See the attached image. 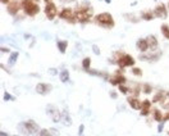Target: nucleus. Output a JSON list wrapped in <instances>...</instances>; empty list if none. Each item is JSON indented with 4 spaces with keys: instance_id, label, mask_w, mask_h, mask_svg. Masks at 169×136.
<instances>
[{
    "instance_id": "obj_1",
    "label": "nucleus",
    "mask_w": 169,
    "mask_h": 136,
    "mask_svg": "<svg viewBox=\"0 0 169 136\" xmlns=\"http://www.w3.org/2000/svg\"><path fill=\"white\" fill-rule=\"evenodd\" d=\"M75 12H76L77 21L81 23H87L94 16V9L87 3H83V4H81V5H78L75 9Z\"/></svg>"
},
{
    "instance_id": "obj_2",
    "label": "nucleus",
    "mask_w": 169,
    "mask_h": 136,
    "mask_svg": "<svg viewBox=\"0 0 169 136\" xmlns=\"http://www.w3.org/2000/svg\"><path fill=\"white\" fill-rule=\"evenodd\" d=\"M94 19H95V23L103 28H113L115 24L110 13H100V14L95 16Z\"/></svg>"
},
{
    "instance_id": "obj_3",
    "label": "nucleus",
    "mask_w": 169,
    "mask_h": 136,
    "mask_svg": "<svg viewBox=\"0 0 169 136\" xmlns=\"http://www.w3.org/2000/svg\"><path fill=\"white\" fill-rule=\"evenodd\" d=\"M114 63H117L120 68H125V67H133L135 66V59H133L132 55L125 54L122 52H118L114 57Z\"/></svg>"
},
{
    "instance_id": "obj_4",
    "label": "nucleus",
    "mask_w": 169,
    "mask_h": 136,
    "mask_svg": "<svg viewBox=\"0 0 169 136\" xmlns=\"http://www.w3.org/2000/svg\"><path fill=\"white\" fill-rule=\"evenodd\" d=\"M21 4H22L24 13L30 17H35L36 14H38V12H40V5H38L35 0H22Z\"/></svg>"
},
{
    "instance_id": "obj_5",
    "label": "nucleus",
    "mask_w": 169,
    "mask_h": 136,
    "mask_svg": "<svg viewBox=\"0 0 169 136\" xmlns=\"http://www.w3.org/2000/svg\"><path fill=\"white\" fill-rule=\"evenodd\" d=\"M59 17L63 21H67L68 23H76L77 22V17H76V12L72 8H63L59 13Z\"/></svg>"
},
{
    "instance_id": "obj_6",
    "label": "nucleus",
    "mask_w": 169,
    "mask_h": 136,
    "mask_svg": "<svg viewBox=\"0 0 169 136\" xmlns=\"http://www.w3.org/2000/svg\"><path fill=\"white\" fill-rule=\"evenodd\" d=\"M46 113L54 122H59L60 120H62V112H59L58 108L54 107V105H47L46 107Z\"/></svg>"
},
{
    "instance_id": "obj_7",
    "label": "nucleus",
    "mask_w": 169,
    "mask_h": 136,
    "mask_svg": "<svg viewBox=\"0 0 169 136\" xmlns=\"http://www.w3.org/2000/svg\"><path fill=\"white\" fill-rule=\"evenodd\" d=\"M44 12H45V16L47 17V19L50 21H53L56 17V14H58V9H56V5L54 3H46Z\"/></svg>"
},
{
    "instance_id": "obj_8",
    "label": "nucleus",
    "mask_w": 169,
    "mask_h": 136,
    "mask_svg": "<svg viewBox=\"0 0 169 136\" xmlns=\"http://www.w3.org/2000/svg\"><path fill=\"white\" fill-rule=\"evenodd\" d=\"M109 82L111 85H122V84H125L127 82V78H125V76L122 73V69H118L115 71L114 76H111Z\"/></svg>"
},
{
    "instance_id": "obj_9",
    "label": "nucleus",
    "mask_w": 169,
    "mask_h": 136,
    "mask_svg": "<svg viewBox=\"0 0 169 136\" xmlns=\"http://www.w3.org/2000/svg\"><path fill=\"white\" fill-rule=\"evenodd\" d=\"M153 13H154V17H156V18H167L168 10H167L165 4H163V3L159 4V5L153 10Z\"/></svg>"
},
{
    "instance_id": "obj_10",
    "label": "nucleus",
    "mask_w": 169,
    "mask_h": 136,
    "mask_svg": "<svg viewBox=\"0 0 169 136\" xmlns=\"http://www.w3.org/2000/svg\"><path fill=\"white\" fill-rule=\"evenodd\" d=\"M21 7H22V4H21L19 0H12V1L7 5V10H8V13H9V14L15 16L19 12Z\"/></svg>"
},
{
    "instance_id": "obj_11",
    "label": "nucleus",
    "mask_w": 169,
    "mask_h": 136,
    "mask_svg": "<svg viewBox=\"0 0 169 136\" xmlns=\"http://www.w3.org/2000/svg\"><path fill=\"white\" fill-rule=\"evenodd\" d=\"M24 127H26V130L28 131V134L30 135H36L40 132V127H38V125L35 121L32 120H28L27 122H24Z\"/></svg>"
},
{
    "instance_id": "obj_12",
    "label": "nucleus",
    "mask_w": 169,
    "mask_h": 136,
    "mask_svg": "<svg viewBox=\"0 0 169 136\" xmlns=\"http://www.w3.org/2000/svg\"><path fill=\"white\" fill-rule=\"evenodd\" d=\"M51 89H53V86L49 84H45V82H40L36 85V92L40 95H46L49 94V92L51 91Z\"/></svg>"
},
{
    "instance_id": "obj_13",
    "label": "nucleus",
    "mask_w": 169,
    "mask_h": 136,
    "mask_svg": "<svg viewBox=\"0 0 169 136\" xmlns=\"http://www.w3.org/2000/svg\"><path fill=\"white\" fill-rule=\"evenodd\" d=\"M128 104H129V107L133 108V109H141L142 108V101L138 100V98L135 96V95H132V96H128Z\"/></svg>"
},
{
    "instance_id": "obj_14",
    "label": "nucleus",
    "mask_w": 169,
    "mask_h": 136,
    "mask_svg": "<svg viewBox=\"0 0 169 136\" xmlns=\"http://www.w3.org/2000/svg\"><path fill=\"white\" fill-rule=\"evenodd\" d=\"M137 49L140 50L141 53H146L149 50V42H147V39H138L137 41Z\"/></svg>"
},
{
    "instance_id": "obj_15",
    "label": "nucleus",
    "mask_w": 169,
    "mask_h": 136,
    "mask_svg": "<svg viewBox=\"0 0 169 136\" xmlns=\"http://www.w3.org/2000/svg\"><path fill=\"white\" fill-rule=\"evenodd\" d=\"M146 39H147V42H149V50L158 49L159 44H158V39H156V37L153 36V35H150V36H147Z\"/></svg>"
},
{
    "instance_id": "obj_16",
    "label": "nucleus",
    "mask_w": 169,
    "mask_h": 136,
    "mask_svg": "<svg viewBox=\"0 0 169 136\" xmlns=\"http://www.w3.org/2000/svg\"><path fill=\"white\" fill-rule=\"evenodd\" d=\"M150 108H151V101H150V100H145V101H142L141 116H147V114L150 113Z\"/></svg>"
},
{
    "instance_id": "obj_17",
    "label": "nucleus",
    "mask_w": 169,
    "mask_h": 136,
    "mask_svg": "<svg viewBox=\"0 0 169 136\" xmlns=\"http://www.w3.org/2000/svg\"><path fill=\"white\" fill-rule=\"evenodd\" d=\"M129 92H132L135 96H138V94L141 92V85L140 84H132L129 86Z\"/></svg>"
},
{
    "instance_id": "obj_18",
    "label": "nucleus",
    "mask_w": 169,
    "mask_h": 136,
    "mask_svg": "<svg viewBox=\"0 0 169 136\" xmlns=\"http://www.w3.org/2000/svg\"><path fill=\"white\" fill-rule=\"evenodd\" d=\"M62 120H63V123L66 126H71L72 125V120H71V117H69V113L67 112V110L62 112Z\"/></svg>"
},
{
    "instance_id": "obj_19",
    "label": "nucleus",
    "mask_w": 169,
    "mask_h": 136,
    "mask_svg": "<svg viewBox=\"0 0 169 136\" xmlns=\"http://www.w3.org/2000/svg\"><path fill=\"white\" fill-rule=\"evenodd\" d=\"M160 104H162L163 108L169 109V91L168 92H164V96H163V99L160 100Z\"/></svg>"
},
{
    "instance_id": "obj_20",
    "label": "nucleus",
    "mask_w": 169,
    "mask_h": 136,
    "mask_svg": "<svg viewBox=\"0 0 169 136\" xmlns=\"http://www.w3.org/2000/svg\"><path fill=\"white\" fill-rule=\"evenodd\" d=\"M58 49H59V52L60 53H66L67 52V48H68V41H66V40H59L58 41Z\"/></svg>"
},
{
    "instance_id": "obj_21",
    "label": "nucleus",
    "mask_w": 169,
    "mask_h": 136,
    "mask_svg": "<svg viewBox=\"0 0 169 136\" xmlns=\"http://www.w3.org/2000/svg\"><path fill=\"white\" fill-rule=\"evenodd\" d=\"M153 117H154V120L155 121H158V122H162L163 121V113L160 112V109H158V108H155V109H153Z\"/></svg>"
},
{
    "instance_id": "obj_22",
    "label": "nucleus",
    "mask_w": 169,
    "mask_h": 136,
    "mask_svg": "<svg viewBox=\"0 0 169 136\" xmlns=\"http://www.w3.org/2000/svg\"><path fill=\"white\" fill-rule=\"evenodd\" d=\"M141 18L145 19V21H151L154 18V13L151 10H145L141 13Z\"/></svg>"
},
{
    "instance_id": "obj_23",
    "label": "nucleus",
    "mask_w": 169,
    "mask_h": 136,
    "mask_svg": "<svg viewBox=\"0 0 169 136\" xmlns=\"http://www.w3.org/2000/svg\"><path fill=\"white\" fill-rule=\"evenodd\" d=\"M59 77H60V81L62 82H68L69 81V72L67 69H64L60 72V75H59Z\"/></svg>"
},
{
    "instance_id": "obj_24",
    "label": "nucleus",
    "mask_w": 169,
    "mask_h": 136,
    "mask_svg": "<svg viewBox=\"0 0 169 136\" xmlns=\"http://www.w3.org/2000/svg\"><path fill=\"white\" fill-rule=\"evenodd\" d=\"M160 30H162V33H163V36L165 37L167 40H169V26L165 23H163L162 24V27H160Z\"/></svg>"
},
{
    "instance_id": "obj_25",
    "label": "nucleus",
    "mask_w": 169,
    "mask_h": 136,
    "mask_svg": "<svg viewBox=\"0 0 169 136\" xmlns=\"http://www.w3.org/2000/svg\"><path fill=\"white\" fill-rule=\"evenodd\" d=\"M163 96H164V91H162V90L158 91L153 98V103H160V100L163 99Z\"/></svg>"
},
{
    "instance_id": "obj_26",
    "label": "nucleus",
    "mask_w": 169,
    "mask_h": 136,
    "mask_svg": "<svg viewBox=\"0 0 169 136\" xmlns=\"http://www.w3.org/2000/svg\"><path fill=\"white\" fill-rule=\"evenodd\" d=\"M90 64H91V59L90 58H85L83 61H82V67H83L85 71L90 72Z\"/></svg>"
},
{
    "instance_id": "obj_27",
    "label": "nucleus",
    "mask_w": 169,
    "mask_h": 136,
    "mask_svg": "<svg viewBox=\"0 0 169 136\" xmlns=\"http://www.w3.org/2000/svg\"><path fill=\"white\" fill-rule=\"evenodd\" d=\"M141 90L144 94H150V92L153 91V87H151L149 84H144V85H141Z\"/></svg>"
},
{
    "instance_id": "obj_28",
    "label": "nucleus",
    "mask_w": 169,
    "mask_h": 136,
    "mask_svg": "<svg viewBox=\"0 0 169 136\" xmlns=\"http://www.w3.org/2000/svg\"><path fill=\"white\" fill-rule=\"evenodd\" d=\"M18 131L22 135H24V136H30V134H28V131L26 130V127H24V123H22V125H18Z\"/></svg>"
},
{
    "instance_id": "obj_29",
    "label": "nucleus",
    "mask_w": 169,
    "mask_h": 136,
    "mask_svg": "<svg viewBox=\"0 0 169 136\" xmlns=\"http://www.w3.org/2000/svg\"><path fill=\"white\" fill-rule=\"evenodd\" d=\"M38 136H53V132L47 129H42V130H40V132H38Z\"/></svg>"
},
{
    "instance_id": "obj_30",
    "label": "nucleus",
    "mask_w": 169,
    "mask_h": 136,
    "mask_svg": "<svg viewBox=\"0 0 169 136\" xmlns=\"http://www.w3.org/2000/svg\"><path fill=\"white\" fill-rule=\"evenodd\" d=\"M119 91L122 92V94H128V92H129V87L125 86L124 84H122V85H119Z\"/></svg>"
},
{
    "instance_id": "obj_31",
    "label": "nucleus",
    "mask_w": 169,
    "mask_h": 136,
    "mask_svg": "<svg viewBox=\"0 0 169 136\" xmlns=\"http://www.w3.org/2000/svg\"><path fill=\"white\" fill-rule=\"evenodd\" d=\"M17 58H18V53H17V52H14V53H13L12 55H10V58H9V64H14V63H15V61H17Z\"/></svg>"
},
{
    "instance_id": "obj_32",
    "label": "nucleus",
    "mask_w": 169,
    "mask_h": 136,
    "mask_svg": "<svg viewBox=\"0 0 169 136\" xmlns=\"http://www.w3.org/2000/svg\"><path fill=\"white\" fill-rule=\"evenodd\" d=\"M132 73L135 75V76H138V77H141V76H142V71L140 69V68H137V67H133V68H132Z\"/></svg>"
},
{
    "instance_id": "obj_33",
    "label": "nucleus",
    "mask_w": 169,
    "mask_h": 136,
    "mask_svg": "<svg viewBox=\"0 0 169 136\" xmlns=\"http://www.w3.org/2000/svg\"><path fill=\"white\" fill-rule=\"evenodd\" d=\"M4 100H14V96H12V95H9L8 92H4Z\"/></svg>"
},
{
    "instance_id": "obj_34",
    "label": "nucleus",
    "mask_w": 169,
    "mask_h": 136,
    "mask_svg": "<svg viewBox=\"0 0 169 136\" xmlns=\"http://www.w3.org/2000/svg\"><path fill=\"white\" fill-rule=\"evenodd\" d=\"M83 130H85V126L81 125L80 129H78V135H80V136H83Z\"/></svg>"
},
{
    "instance_id": "obj_35",
    "label": "nucleus",
    "mask_w": 169,
    "mask_h": 136,
    "mask_svg": "<svg viewBox=\"0 0 169 136\" xmlns=\"http://www.w3.org/2000/svg\"><path fill=\"white\" fill-rule=\"evenodd\" d=\"M94 52H95V54H96V55H100V50H99V48H97V46L96 45H94Z\"/></svg>"
},
{
    "instance_id": "obj_36",
    "label": "nucleus",
    "mask_w": 169,
    "mask_h": 136,
    "mask_svg": "<svg viewBox=\"0 0 169 136\" xmlns=\"http://www.w3.org/2000/svg\"><path fill=\"white\" fill-rule=\"evenodd\" d=\"M163 121L165 122V121H169V112H167L165 114H164V117H163Z\"/></svg>"
},
{
    "instance_id": "obj_37",
    "label": "nucleus",
    "mask_w": 169,
    "mask_h": 136,
    "mask_svg": "<svg viewBox=\"0 0 169 136\" xmlns=\"http://www.w3.org/2000/svg\"><path fill=\"white\" fill-rule=\"evenodd\" d=\"M163 127H164V123H160L159 127H158V131H159V132H162V131H163Z\"/></svg>"
},
{
    "instance_id": "obj_38",
    "label": "nucleus",
    "mask_w": 169,
    "mask_h": 136,
    "mask_svg": "<svg viewBox=\"0 0 169 136\" xmlns=\"http://www.w3.org/2000/svg\"><path fill=\"white\" fill-rule=\"evenodd\" d=\"M50 131H51V132H53L55 136H56V135H59V131H58V130H55V129H51Z\"/></svg>"
},
{
    "instance_id": "obj_39",
    "label": "nucleus",
    "mask_w": 169,
    "mask_h": 136,
    "mask_svg": "<svg viewBox=\"0 0 169 136\" xmlns=\"http://www.w3.org/2000/svg\"><path fill=\"white\" fill-rule=\"evenodd\" d=\"M12 1V0H1V3L3 4H5V5H8V4H9Z\"/></svg>"
},
{
    "instance_id": "obj_40",
    "label": "nucleus",
    "mask_w": 169,
    "mask_h": 136,
    "mask_svg": "<svg viewBox=\"0 0 169 136\" xmlns=\"http://www.w3.org/2000/svg\"><path fill=\"white\" fill-rule=\"evenodd\" d=\"M50 73L51 75H55L56 73V69H50Z\"/></svg>"
},
{
    "instance_id": "obj_41",
    "label": "nucleus",
    "mask_w": 169,
    "mask_h": 136,
    "mask_svg": "<svg viewBox=\"0 0 169 136\" xmlns=\"http://www.w3.org/2000/svg\"><path fill=\"white\" fill-rule=\"evenodd\" d=\"M60 1H62V3H63V1H64V3H69V1H73V0H60Z\"/></svg>"
},
{
    "instance_id": "obj_42",
    "label": "nucleus",
    "mask_w": 169,
    "mask_h": 136,
    "mask_svg": "<svg viewBox=\"0 0 169 136\" xmlns=\"http://www.w3.org/2000/svg\"><path fill=\"white\" fill-rule=\"evenodd\" d=\"M45 3H53V0H44Z\"/></svg>"
},
{
    "instance_id": "obj_43",
    "label": "nucleus",
    "mask_w": 169,
    "mask_h": 136,
    "mask_svg": "<svg viewBox=\"0 0 169 136\" xmlns=\"http://www.w3.org/2000/svg\"><path fill=\"white\" fill-rule=\"evenodd\" d=\"M35 1H36V3H37V1H38V0H35Z\"/></svg>"
},
{
    "instance_id": "obj_44",
    "label": "nucleus",
    "mask_w": 169,
    "mask_h": 136,
    "mask_svg": "<svg viewBox=\"0 0 169 136\" xmlns=\"http://www.w3.org/2000/svg\"><path fill=\"white\" fill-rule=\"evenodd\" d=\"M167 134H168V135H169V131H168V132H167Z\"/></svg>"
},
{
    "instance_id": "obj_45",
    "label": "nucleus",
    "mask_w": 169,
    "mask_h": 136,
    "mask_svg": "<svg viewBox=\"0 0 169 136\" xmlns=\"http://www.w3.org/2000/svg\"><path fill=\"white\" fill-rule=\"evenodd\" d=\"M168 8H169V3H168Z\"/></svg>"
},
{
    "instance_id": "obj_46",
    "label": "nucleus",
    "mask_w": 169,
    "mask_h": 136,
    "mask_svg": "<svg viewBox=\"0 0 169 136\" xmlns=\"http://www.w3.org/2000/svg\"><path fill=\"white\" fill-rule=\"evenodd\" d=\"M14 136H18V135H14Z\"/></svg>"
}]
</instances>
